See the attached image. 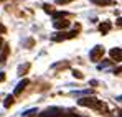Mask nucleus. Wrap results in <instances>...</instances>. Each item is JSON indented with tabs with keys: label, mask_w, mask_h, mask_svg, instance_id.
<instances>
[{
	"label": "nucleus",
	"mask_w": 122,
	"mask_h": 117,
	"mask_svg": "<svg viewBox=\"0 0 122 117\" xmlns=\"http://www.w3.org/2000/svg\"><path fill=\"white\" fill-rule=\"evenodd\" d=\"M102 55H104V48H102V46H96V48H94V50L89 53L91 59H94V61H96V59H99Z\"/></svg>",
	"instance_id": "nucleus-4"
},
{
	"label": "nucleus",
	"mask_w": 122,
	"mask_h": 117,
	"mask_svg": "<svg viewBox=\"0 0 122 117\" xmlns=\"http://www.w3.org/2000/svg\"><path fill=\"white\" fill-rule=\"evenodd\" d=\"M73 117H78V116H73Z\"/></svg>",
	"instance_id": "nucleus-19"
},
{
	"label": "nucleus",
	"mask_w": 122,
	"mask_h": 117,
	"mask_svg": "<svg viewBox=\"0 0 122 117\" xmlns=\"http://www.w3.org/2000/svg\"><path fill=\"white\" fill-rule=\"evenodd\" d=\"M117 25H119V26H122V17H121V18H117Z\"/></svg>",
	"instance_id": "nucleus-14"
},
{
	"label": "nucleus",
	"mask_w": 122,
	"mask_h": 117,
	"mask_svg": "<svg viewBox=\"0 0 122 117\" xmlns=\"http://www.w3.org/2000/svg\"><path fill=\"white\" fill-rule=\"evenodd\" d=\"M92 3H96V5H101V7H106V5H112L114 2L112 0H91Z\"/></svg>",
	"instance_id": "nucleus-8"
},
{
	"label": "nucleus",
	"mask_w": 122,
	"mask_h": 117,
	"mask_svg": "<svg viewBox=\"0 0 122 117\" xmlns=\"http://www.w3.org/2000/svg\"><path fill=\"white\" fill-rule=\"evenodd\" d=\"M40 117H45V114H41V116H40Z\"/></svg>",
	"instance_id": "nucleus-15"
},
{
	"label": "nucleus",
	"mask_w": 122,
	"mask_h": 117,
	"mask_svg": "<svg viewBox=\"0 0 122 117\" xmlns=\"http://www.w3.org/2000/svg\"><path fill=\"white\" fill-rule=\"evenodd\" d=\"M109 30H111V23H109V21H104V23L99 25V31H101L102 35H106Z\"/></svg>",
	"instance_id": "nucleus-7"
},
{
	"label": "nucleus",
	"mask_w": 122,
	"mask_h": 117,
	"mask_svg": "<svg viewBox=\"0 0 122 117\" xmlns=\"http://www.w3.org/2000/svg\"><path fill=\"white\" fill-rule=\"evenodd\" d=\"M78 33L76 31H71V33H56L55 36H51V40L53 41H63V40H66V38H74Z\"/></svg>",
	"instance_id": "nucleus-2"
},
{
	"label": "nucleus",
	"mask_w": 122,
	"mask_h": 117,
	"mask_svg": "<svg viewBox=\"0 0 122 117\" xmlns=\"http://www.w3.org/2000/svg\"><path fill=\"white\" fill-rule=\"evenodd\" d=\"M12 102H13V96H7V99H5V107H10L12 106Z\"/></svg>",
	"instance_id": "nucleus-9"
},
{
	"label": "nucleus",
	"mask_w": 122,
	"mask_h": 117,
	"mask_svg": "<svg viewBox=\"0 0 122 117\" xmlns=\"http://www.w3.org/2000/svg\"><path fill=\"white\" fill-rule=\"evenodd\" d=\"M121 117H122V111H121Z\"/></svg>",
	"instance_id": "nucleus-18"
},
{
	"label": "nucleus",
	"mask_w": 122,
	"mask_h": 117,
	"mask_svg": "<svg viewBox=\"0 0 122 117\" xmlns=\"http://www.w3.org/2000/svg\"><path fill=\"white\" fill-rule=\"evenodd\" d=\"M119 99H121V101H122V96H121V97H119Z\"/></svg>",
	"instance_id": "nucleus-17"
},
{
	"label": "nucleus",
	"mask_w": 122,
	"mask_h": 117,
	"mask_svg": "<svg viewBox=\"0 0 122 117\" xmlns=\"http://www.w3.org/2000/svg\"><path fill=\"white\" fill-rule=\"evenodd\" d=\"M3 79H5V73H0V82H2Z\"/></svg>",
	"instance_id": "nucleus-13"
},
{
	"label": "nucleus",
	"mask_w": 122,
	"mask_h": 117,
	"mask_svg": "<svg viewBox=\"0 0 122 117\" xmlns=\"http://www.w3.org/2000/svg\"><path fill=\"white\" fill-rule=\"evenodd\" d=\"M78 104L79 106H84V107H92V109H101L102 107V102L99 101V99H96V97H82L78 101Z\"/></svg>",
	"instance_id": "nucleus-1"
},
{
	"label": "nucleus",
	"mask_w": 122,
	"mask_h": 117,
	"mask_svg": "<svg viewBox=\"0 0 122 117\" xmlns=\"http://www.w3.org/2000/svg\"><path fill=\"white\" fill-rule=\"evenodd\" d=\"M35 112H38L36 109H31V111H25L23 112V117H28V116H31V114H35Z\"/></svg>",
	"instance_id": "nucleus-10"
},
{
	"label": "nucleus",
	"mask_w": 122,
	"mask_h": 117,
	"mask_svg": "<svg viewBox=\"0 0 122 117\" xmlns=\"http://www.w3.org/2000/svg\"><path fill=\"white\" fill-rule=\"evenodd\" d=\"M0 46H2V40H0Z\"/></svg>",
	"instance_id": "nucleus-16"
},
{
	"label": "nucleus",
	"mask_w": 122,
	"mask_h": 117,
	"mask_svg": "<svg viewBox=\"0 0 122 117\" xmlns=\"http://www.w3.org/2000/svg\"><path fill=\"white\" fill-rule=\"evenodd\" d=\"M28 82H30L28 79H21L20 82L17 84V87H15V91H13V94H20L21 91H23V89H25V87L28 86Z\"/></svg>",
	"instance_id": "nucleus-6"
},
{
	"label": "nucleus",
	"mask_w": 122,
	"mask_h": 117,
	"mask_svg": "<svg viewBox=\"0 0 122 117\" xmlns=\"http://www.w3.org/2000/svg\"><path fill=\"white\" fill-rule=\"evenodd\" d=\"M53 25H55V28H56V30H64V28H68V26H69V21H68V20H55V21H53Z\"/></svg>",
	"instance_id": "nucleus-5"
},
{
	"label": "nucleus",
	"mask_w": 122,
	"mask_h": 117,
	"mask_svg": "<svg viewBox=\"0 0 122 117\" xmlns=\"http://www.w3.org/2000/svg\"><path fill=\"white\" fill-rule=\"evenodd\" d=\"M58 5H64V3H69V2H73V0H55Z\"/></svg>",
	"instance_id": "nucleus-11"
},
{
	"label": "nucleus",
	"mask_w": 122,
	"mask_h": 117,
	"mask_svg": "<svg viewBox=\"0 0 122 117\" xmlns=\"http://www.w3.org/2000/svg\"><path fill=\"white\" fill-rule=\"evenodd\" d=\"M73 74H74V78H78V79H81V78H82V74L79 73V71H73Z\"/></svg>",
	"instance_id": "nucleus-12"
},
{
	"label": "nucleus",
	"mask_w": 122,
	"mask_h": 117,
	"mask_svg": "<svg viewBox=\"0 0 122 117\" xmlns=\"http://www.w3.org/2000/svg\"><path fill=\"white\" fill-rule=\"evenodd\" d=\"M109 56L112 61H122V48H112L109 50Z\"/></svg>",
	"instance_id": "nucleus-3"
}]
</instances>
